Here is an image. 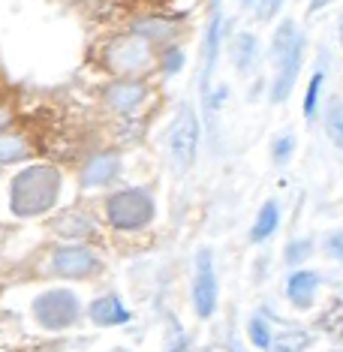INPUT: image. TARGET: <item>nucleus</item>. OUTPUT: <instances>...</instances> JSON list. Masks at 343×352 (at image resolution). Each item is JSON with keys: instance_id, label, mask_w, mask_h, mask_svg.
<instances>
[{"instance_id": "nucleus-1", "label": "nucleus", "mask_w": 343, "mask_h": 352, "mask_svg": "<svg viewBox=\"0 0 343 352\" xmlns=\"http://www.w3.org/2000/svg\"><path fill=\"white\" fill-rule=\"evenodd\" d=\"M60 196V172L54 166H27L25 172L15 175L10 202L19 217H39V214L52 211Z\"/></svg>"}, {"instance_id": "nucleus-2", "label": "nucleus", "mask_w": 343, "mask_h": 352, "mask_svg": "<svg viewBox=\"0 0 343 352\" xmlns=\"http://www.w3.org/2000/svg\"><path fill=\"white\" fill-rule=\"evenodd\" d=\"M271 63H274V82H271V102L280 106L289 100L295 82H298L301 63H305V34L292 19H286L274 30L271 39Z\"/></svg>"}, {"instance_id": "nucleus-3", "label": "nucleus", "mask_w": 343, "mask_h": 352, "mask_svg": "<svg viewBox=\"0 0 343 352\" xmlns=\"http://www.w3.org/2000/svg\"><path fill=\"white\" fill-rule=\"evenodd\" d=\"M109 211V223L121 232H135L145 229L154 220L157 208H154V196L148 190H121L109 199L106 205Z\"/></svg>"}, {"instance_id": "nucleus-4", "label": "nucleus", "mask_w": 343, "mask_h": 352, "mask_svg": "<svg viewBox=\"0 0 343 352\" xmlns=\"http://www.w3.org/2000/svg\"><path fill=\"white\" fill-rule=\"evenodd\" d=\"M199 135H202V126H199L196 109L181 106L172 121V130H169V151H172V160L178 169H190V166L196 163Z\"/></svg>"}, {"instance_id": "nucleus-5", "label": "nucleus", "mask_w": 343, "mask_h": 352, "mask_svg": "<svg viewBox=\"0 0 343 352\" xmlns=\"http://www.w3.org/2000/svg\"><path fill=\"white\" fill-rule=\"evenodd\" d=\"M34 314H36V319H39V325L43 328H49V331H63V328L76 325L82 307H78L76 292L52 289V292H43L34 301Z\"/></svg>"}, {"instance_id": "nucleus-6", "label": "nucleus", "mask_w": 343, "mask_h": 352, "mask_svg": "<svg viewBox=\"0 0 343 352\" xmlns=\"http://www.w3.org/2000/svg\"><path fill=\"white\" fill-rule=\"evenodd\" d=\"M217 271H214V253L208 247L196 253V274H193V310L199 319H211L217 314Z\"/></svg>"}, {"instance_id": "nucleus-7", "label": "nucleus", "mask_w": 343, "mask_h": 352, "mask_svg": "<svg viewBox=\"0 0 343 352\" xmlns=\"http://www.w3.org/2000/svg\"><path fill=\"white\" fill-rule=\"evenodd\" d=\"M109 67H111V73L126 76V78L145 73L151 67V43L142 39L139 34L118 39V43L109 49Z\"/></svg>"}, {"instance_id": "nucleus-8", "label": "nucleus", "mask_w": 343, "mask_h": 352, "mask_svg": "<svg viewBox=\"0 0 343 352\" xmlns=\"http://www.w3.org/2000/svg\"><path fill=\"white\" fill-rule=\"evenodd\" d=\"M102 268V262L97 259V253L91 247L82 244H69L60 247L52 259V271L58 277H69V280H82V277H93Z\"/></svg>"}, {"instance_id": "nucleus-9", "label": "nucleus", "mask_w": 343, "mask_h": 352, "mask_svg": "<svg viewBox=\"0 0 343 352\" xmlns=\"http://www.w3.org/2000/svg\"><path fill=\"white\" fill-rule=\"evenodd\" d=\"M220 39H223V10H220V0H214L208 36H205V54H202V78H199L205 106H208V100H211V76H214V67H217V58H220Z\"/></svg>"}, {"instance_id": "nucleus-10", "label": "nucleus", "mask_w": 343, "mask_h": 352, "mask_svg": "<svg viewBox=\"0 0 343 352\" xmlns=\"http://www.w3.org/2000/svg\"><path fill=\"white\" fill-rule=\"evenodd\" d=\"M145 94H148V87L142 82H135V76L133 78L124 76L121 82H111L106 91H102V102H106L111 111H118V115H130V111L142 106Z\"/></svg>"}, {"instance_id": "nucleus-11", "label": "nucleus", "mask_w": 343, "mask_h": 352, "mask_svg": "<svg viewBox=\"0 0 343 352\" xmlns=\"http://www.w3.org/2000/svg\"><path fill=\"white\" fill-rule=\"evenodd\" d=\"M316 292H319V274L316 271L298 268V271L289 274V280H286V298H289V304L298 307V310L313 307Z\"/></svg>"}, {"instance_id": "nucleus-12", "label": "nucleus", "mask_w": 343, "mask_h": 352, "mask_svg": "<svg viewBox=\"0 0 343 352\" xmlns=\"http://www.w3.org/2000/svg\"><path fill=\"white\" fill-rule=\"evenodd\" d=\"M121 175V157L115 151H102V154L91 157L82 169V184L85 187H106Z\"/></svg>"}, {"instance_id": "nucleus-13", "label": "nucleus", "mask_w": 343, "mask_h": 352, "mask_svg": "<svg viewBox=\"0 0 343 352\" xmlns=\"http://www.w3.org/2000/svg\"><path fill=\"white\" fill-rule=\"evenodd\" d=\"M91 319L97 325H124L130 322V310L124 307V301L118 298V295H102V298H97L91 304Z\"/></svg>"}, {"instance_id": "nucleus-14", "label": "nucleus", "mask_w": 343, "mask_h": 352, "mask_svg": "<svg viewBox=\"0 0 343 352\" xmlns=\"http://www.w3.org/2000/svg\"><path fill=\"white\" fill-rule=\"evenodd\" d=\"M259 60V39L250 34V30H241L232 39V63L238 73H250L253 63Z\"/></svg>"}, {"instance_id": "nucleus-15", "label": "nucleus", "mask_w": 343, "mask_h": 352, "mask_svg": "<svg viewBox=\"0 0 343 352\" xmlns=\"http://www.w3.org/2000/svg\"><path fill=\"white\" fill-rule=\"evenodd\" d=\"M30 157V142L15 130H0V166Z\"/></svg>"}, {"instance_id": "nucleus-16", "label": "nucleus", "mask_w": 343, "mask_h": 352, "mask_svg": "<svg viewBox=\"0 0 343 352\" xmlns=\"http://www.w3.org/2000/svg\"><path fill=\"white\" fill-rule=\"evenodd\" d=\"M277 226H280V208H277V202L271 199V202L262 205V211H259V217L256 223H253V229H250V241H268L271 235L277 232Z\"/></svg>"}, {"instance_id": "nucleus-17", "label": "nucleus", "mask_w": 343, "mask_h": 352, "mask_svg": "<svg viewBox=\"0 0 343 352\" xmlns=\"http://www.w3.org/2000/svg\"><path fill=\"white\" fill-rule=\"evenodd\" d=\"M133 34H139L142 39H148V43H163V39L175 36V25L172 21H163V19H145L133 28Z\"/></svg>"}, {"instance_id": "nucleus-18", "label": "nucleus", "mask_w": 343, "mask_h": 352, "mask_svg": "<svg viewBox=\"0 0 343 352\" xmlns=\"http://www.w3.org/2000/svg\"><path fill=\"white\" fill-rule=\"evenodd\" d=\"M325 133L343 151V100L340 97L329 100V109H325Z\"/></svg>"}, {"instance_id": "nucleus-19", "label": "nucleus", "mask_w": 343, "mask_h": 352, "mask_svg": "<svg viewBox=\"0 0 343 352\" xmlns=\"http://www.w3.org/2000/svg\"><path fill=\"white\" fill-rule=\"evenodd\" d=\"M54 229H58L60 235H67V238H85V235H91L93 232V220L82 217V214H67V217L58 220V226Z\"/></svg>"}, {"instance_id": "nucleus-20", "label": "nucleus", "mask_w": 343, "mask_h": 352, "mask_svg": "<svg viewBox=\"0 0 343 352\" xmlns=\"http://www.w3.org/2000/svg\"><path fill=\"white\" fill-rule=\"evenodd\" d=\"M322 82H325L322 69H316V73L310 76V82H307V94H305V118H307V121H313V118H316L319 94H322Z\"/></svg>"}, {"instance_id": "nucleus-21", "label": "nucleus", "mask_w": 343, "mask_h": 352, "mask_svg": "<svg viewBox=\"0 0 343 352\" xmlns=\"http://www.w3.org/2000/svg\"><path fill=\"white\" fill-rule=\"evenodd\" d=\"M250 343L259 349H271V343H274V338H271V325L265 322V316H253L250 319Z\"/></svg>"}, {"instance_id": "nucleus-22", "label": "nucleus", "mask_w": 343, "mask_h": 352, "mask_svg": "<svg viewBox=\"0 0 343 352\" xmlns=\"http://www.w3.org/2000/svg\"><path fill=\"white\" fill-rule=\"evenodd\" d=\"M310 253H313V241H310V238H295V241H289V247H286L283 259H286V265H301Z\"/></svg>"}, {"instance_id": "nucleus-23", "label": "nucleus", "mask_w": 343, "mask_h": 352, "mask_svg": "<svg viewBox=\"0 0 343 352\" xmlns=\"http://www.w3.org/2000/svg\"><path fill=\"white\" fill-rule=\"evenodd\" d=\"M292 151H295V135L292 133L280 135V139L274 142V163L277 166H286L292 160Z\"/></svg>"}, {"instance_id": "nucleus-24", "label": "nucleus", "mask_w": 343, "mask_h": 352, "mask_svg": "<svg viewBox=\"0 0 343 352\" xmlns=\"http://www.w3.org/2000/svg\"><path fill=\"white\" fill-rule=\"evenodd\" d=\"M283 3H286V0H259V3H256V15H259V21H271L277 12L283 10Z\"/></svg>"}, {"instance_id": "nucleus-25", "label": "nucleus", "mask_w": 343, "mask_h": 352, "mask_svg": "<svg viewBox=\"0 0 343 352\" xmlns=\"http://www.w3.org/2000/svg\"><path fill=\"white\" fill-rule=\"evenodd\" d=\"M325 253H329L331 259H343V229L331 232V235L325 238Z\"/></svg>"}, {"instance_id": "nucleus-26", "label": "nucleus", "mask_w": 343, "mask_h": 352, "mask_svg": "<svg viewBox=\"0 0 343 352\" xmlns=\"http://www.w3.org/2000/svg\"><path fill=\"white\" fill-rule=\"evenodd\" d=\"M184 67V54H181V49H169L163 58V69L166 73H178V69Z\"/></svg>"}, {"instance_id": "nucleus-27", "label": "nucleus", "mask_w": 343, "mask_h": 352, "mask_svg": "<svg viewBox=\"0 0 343 352\" xmlns=\"http://www.w3.org/2000/svg\"><path fill=\"white\" fill-rule=\"evenodd\" d=\"M12 121V106H6V102H0V130H6Z\"/></svg>"}, {"instance_id": "nucleus-28", "label": "nucleus", "mask_w": 343, "mask_h": 352, "mask_svg": "<svg viewBox=\"0 0 343 352\" xmlns=\"http://www.w3.org/2000/svg\"><path fill=\"white\" fill-rule=\"evenodd\" d=\"M331 0H310V6H307V12H319V10H325Z\"/></svg>"}, {"instance_id": "nucleus-29", "label": "nucleus", "mask_w": 343, "mask_h": 352, "mask_svg": "<svg viewBox=\"0 0 343 352\" xmlns=\"http://www.w3.org/2000/svg\"><path fill=\"white\" fill-rule=\"evenodd\" d=\"M338 34H340V45H343V15H340V25H338Z\"/></svg>"}]
</instances>
